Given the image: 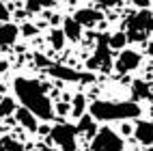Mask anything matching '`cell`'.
I'll return each mask as SVG.
<instances>
[{"label": "cell", "instance_id": "cell-19", "mask_svg": "<svg viewBox=\"0 0 153 151\" xmlns=\"http://www.w3.org/2000/svg\"><path fill=\"white\" fill-rule=\"evenodd\" d=\"M28 11H43V9L54 7V0H24Z\"/></svg>", "mask_w": 153, "mask_h": 151}, {"label": "cell", "instance_id": "cell-20", "mask_svg": "<svg viewBox=\"0 0 153 151\" xmlns=\"http://www.w3.org/2000/svg\"><path fill=\"white\" fill-rule=\"evenodd\" d=\"M65 33H63V30H60V28H52V33H50V43H52V48L54 50H60V48H63L65 45Z\"/></svg>", "mask_w": 153, "mask_h": 151}, {"label": "cell", "instance_id": "cell-14", "mask_svg": "<svg viewBox=\"0 0 153 151\" xmlns=\"http://www.w3.org/2000/svg\"><path fill=\"white\" fill-rule=\"evenodd\" d=\"M78 134H84V136H91L93 138L95 136V119L91 117V115H82L78 121Z\"/></svg>", "mask_w": 153, "mask_h": 151}, {"label": "cell", "instance_id": "cell-8", "mask_svg": "<svg viewBox=\"0 0 153 151\" xmlns=\"http://www.w3.org/2000/svg\"><path fill=\"white\" fill-rule=\"evenodd\" d=\"M140 54L134 52V50H123V52L119 54L117 58V63H114V69L119 74H129V71H134V69H138L140 65Z\"/></svg>", "mask_w": 153, "mask_h": 151}, {"label": "cell", "instance_id": "cell-16", "mask_svg": "<svg viewBox=\"0 0 153 151\" xmlns=\"http://www.w3.org/2000/svg\"><path fill=\"white\" fill-rule=\"evenodd\" d=\"M84 110H86V97L82 93H78L74 99H71V115H74L76 119H80L84 115Z\"/></svg>", "mask_w": 153, "mask_h": 151}, {"label": "cell", "instance_id": "cell-18", "mask_svg": "<svg viewBox=\"0 0 153 151\" xmlns=\"http://www.w3.org/2000/svg\"><path fill=\"white\" fill-rule=\"evenodd\" d=\"M108 43H110V50H123L125 43H127V35L125 33H114L108 37Z\"/></svg>", "mask_w": 153, "mask_h": 151}, {"label": "cell", "instance_id": "cell-28", "mask_svg": "<svg viewBox=\"0 0 153 151\" xmlns=\"http://www.w3.org/2000/svg\"><path fill=\"white\" fill-rule=\"evenodd\" d=\"M7 69H9V63H7L4 58H0V76H2V74L7 71Z\"/></svg>", "mask_w": 153, "mask_h": 151}, {"label": "cell", "instance_id": "cell-15", "mask_svg": "<svg viewBox=\"0 0 153 151\" xmlns=\"http://www.w3.org/2000/svg\"><path fill=\"white\" fill-rule=\"evenodd\" d=\"M131 95H134V102L138 99H147L151 97V89L145 80H134V84H131Z\"/></svg>", "mask_w": 153, "mask_h": 151}, {"label": "cell", "instance_id": "cell-5", "mask_svg": "<svg viewBox=\"0 0 153 151\" xmlns=\"http://www.w3.org/2000/svg\"><path fill=\"white\" fill-rule=\"evenodd\" d=\"M76 136L78 129L69 123H58L50 129V138L54 145L60 147V151H76Z\"/></svg>", "mask_w": 153, "mask_h": 151}, {"label": "cell", "instance_id": "cell-29", "mask_svg": "<svg viewBox=\"0 0 153 151\" xmlns=\"http://www.w3.org/2000/svg\"><path fill=\"white\" fill-rule=\"evenodd\" d=\"M35 151H58V149H50V147H39V149H35Z\"/></svg>", "mask_w": 153, "mask_h": 151}, {"label": "cell", "instance_id": "cell-10", "mask_svg": "<svg viewBox=\"0 0 153 151\" xmlns=\"http://www.w3.org/2000/svg\"><path fill=\"white\" fill-rule=\"evenodd\" d=\"M74 19L80 26H95L101 19V11H97V9H78Z\"/></svg>", "mask_w": 153, "mask_h": 151}, {"label": "cell", "instance_id": "cell-2", "mask_svg": "<svg viewBox=\"0 0 153 151\" xmlns=\"http://www.w3.org/2000/svg\"><path fill=\"white\" fill-rule=\"evenodd\" d=\"M91 117L97 121H125L140 117V106L131 102H108V99H97L88 106Z\"/></svg>", "mask_w": 153, "mask_h": 151}, {"label": "cell", "instance_id": "cell-7", "mask_svg": "<svg viewBox=\"0 0 153 151\" xmlns=\"http://www.w3.org/2000/svg\"><path fill=\"white\" fill-rule=\"evenodd\" d=\"M48 74L50 76H54L58 80H67V82H88V80H93V76L91 74H78L76 69H71L67 65H58V63H52L48 67Z\"/></svg>", "mask_w": 153, "mask_h": 151}, {"label": "cell", "instance_id": "cell-23", "mask_svg": "<svg viewBox=\"0 0 153 151\" xmlns=\"http://www.w3.org/2000/svg\"><path fill=\"white\" fill-rule=\"evenodd\" d=\"M35 63H37V65H39V67H45V69H48V67H50V65H52V63H50V60H48V58H45V56H43V54H39V52H37V54H35Z\"/></svg>", "mask_w": 153, "mask_h": 151}, {"label": "cell", "instance_id": "cell-22", "mask_svg": "<svg viewBox=\"0 0 153 151\" xmlns=\"http://www.w3.org/2000/svg\"><path fill=\"white\" fill-rule=\"evenodd\" d=\"M19 33H22L24 37H35V35L39 33V28H37V26H33V24H24L22 28H19Z\"/></svg>", "mask_w": 153, "mask_h": 151}, {"label": "cell", "instance_id": "cell-32", "mask_svg": "<svg viewBox=\"0 0 153 151\" xmlns=\"http://www.w3.org/2000/svg\"><path fill=\"white\" fill-rule=\"evenodd\" d=\"M145 151H153V147H147V149H145Z\"/></svg>", "mask_w": 153, "mask_h": 151}, {"label": "cell", "instance_id": "cell-24", "mask_svg": "<svg viewBox=\"0 0 153 151\" xmlns=\"http://www.w3.org/2000/svg\"><path fill=\"white\" fill-rule=\"evenodd\" d=\"M121 2H123V0H97V4H101V7H117Z\"/></svg>", "mask_w": 153, "mask_h": 151}, {"label": "cell", "instance_id": "cell-9", "mask_svg": "<svg viewBox=\"0 0 153 151\" xmlns=\"http://www.w3.org/2000/svg\"><path fill=\"white\" fill-rule=\"evenodd\" d=\"M134 136L140 145H153V121H138L134 127Z\"/></svg>", "mask_w": 153, "mask_h": 151}, {"label": "cell", "instance_id": "cell-6", "mask_svg": "<svg viewBox=\"0 0 153 151\" xmlns=\"http://www.w3.org/2000/svg\"><path fill=\"white\" fill-rule=\"evenodd\" d=\"M110 60H112V54H110L108 35H97L95 54L88 58L86 67H88V69H104V71H108V69H110Z\"/></svg>", "mask_w": 153, "mask_h": 151}, {"label": "cell", "instance_id": "cell-13", "mask_svg": "<svg viewBox=\"0 0 153 151\" xmlns=\"http://www.w3.org/2000/svg\"><path fill=\"white\" fill-rule=\"evenodd\" d=\"M63 33L67 39H71V41H78L80 37H82V26H80L74 17H67L63 22Z\"/></svg>", "mask_w": 153, "mask_h": 151}, {"label": "cell", "instance_id": "cell-26", "mask_svg": "<svg viewBox=\"0 0 153 151\" xmlns=\"http://www.w3.org/2000/svg\"><path fill=\"white\" fill-rule=\"evenodd\" d=\"M69 110H71L69 104H56V112H58V115H67Z\"/></svg>", "mask_w": 153, "mask_h": 151}, {"label": "cell", "instance_id": "cell-11", "mask_svg": "<svg viewBox=\"0 0 153 151\" xmlns=\"http://www.w3.org/2000/svg\"><path fill=\"white\" fill-rule=\"evenodd\" d=\"M15 119H17V123L22 125V127H26V129H28V132H37V129H39L37 117L30 112L28 108H24V106L15 110Z\"/></svg>", "mask_w": 153, "mask_h": 151}, {"label": "cell", "instance_id": "cell-1", "mask_svg": "<svg viewBox=\"0 0 153 151\" xmlns=\"http://www.w3.org/2000/svg\"><path fill=\"white\" fill-rule=\"evenodd\" d=\"M13 91H15V97L19 99V104L28 108L37 119L50 121L54 117V104L45 93V84H41L39 80L19 76L13 80Z\"/></svg>", "mask_w": 153, "mask_h": 151}, {"label": "cell", "instance_id": "cell-12", "mask_svg": "<svg viewBox=\"0 0 153 151\" xmlns=\"http://www.w3.org/2000/svg\"><path fill=\"white\" fill-rule=\"evenodd\" d=\"M19 35V28L15 24H7L2 22L0 24V48H7V45H13L15 39Z\"/></svg>", "mask_w": 153, "mask_h": 151}, {"label": "cell", "instance_id": "cell-17", "mask_svg": "<svg viewBox=\"0 0 153 151\" xmlns=\"http://www.w3.org/2000/svg\"><path fill=\"white\" fill-rule=\"evenodd\" d=\"M0 151H24V145L11 136H2L0 138Z\"/></svg>", "mask_w": 153, "mask_h": 151}, {"label": "cell", "instance_id": "cell-25", "mask_svg": "<svg viewBox=\"0 0 153 151\" xmlns=\"http://www.w3.org/2000/svg\"><path fill=\"white\" fill-rule=\"evenodd\" d=\"M9 19V9L2 4V0H0V22H7Z\"/></svg>", "mask_w": 153, "mask_h": 151}, {"label": "cell", "instance_id": "cell-3", "mask_svg": "<svg viewBox=\"0 0 153 151\" xmlns=\"http://www.w3.org/2000/svg\"><path fill=\"white\" fill-rule=\"evenodd\" d=\"M125 28L129 30V33H125L127 39H131V41H145L147 33L153 30V13H149L147 9H142V11L129 15L125 19Z\"/></svg>", "mask_w": 153, "mask_h": 151}, {"label": "cell", "instance_id": "cell-31", "mask_svg": "<svg viewBox=\"0 0 153 151\" xmlns=\"http://www.w3.org/2000/svg\"><path fill=\"white\" fill-rule=\"evenodd\" d=\"M147 54H151V56H153V43H151V45H147Z\"/></svg>", "mask_w": 153, "mask_h": 151}, {"label": "cell", "instance_id": "cell-27", "mask_svg": "<svg viewBox=\"0 0 153 151\" xmlns=\"http://www.w3.org/2000/svg\"><path fill=\"white\" fill-rule=\"evenodd\" d=\"M134 4L140 9V11H142V9H149V4H151V0H134Z\"/></svg>", "mask_w": 153, "mask_h": 151}, {"label": "cell", "instance_id": "cell-30", "mask_svg": "<svg viewBox=\"0 0 153 151\" xmlns=\"http://www.w3.org/2000/svg\"><path fill=\"white\" fill-rule=\"evenodd\" d=\"M50 22H52V24H58V15H50Z\"/></svg>", "mask_w": 153, "mask_h": 151}, {"label": "cell", "instance_id": "cell-4", "mask_svg": "<svg viewBox=\"0 0 153 151\" xmlns=\"http://www.w3.org/2000/svg\"><path fill=\"white\" fill-rule=\"evenodd\" d=\"M91 151H125V145L117 132H112L110 127H101L93 136Z\"/></svg>", "mask_w": 153, "mask_h": 151}, {"label": "cell", "instance_id": "cell-21", "mask_svg": "<svg viewBox=\"0 0 153 151\" xmlns=\"http://www.w3.org/2000/svg\"><path fill=\"white\" fill-rule=\"evenodd\" d=\"M17 110V106H15V102L11 97H2L0 99V117H9V115H13Z\"/></svg>", "mask_w": 153, "mask_h": 151}]
</instances>
